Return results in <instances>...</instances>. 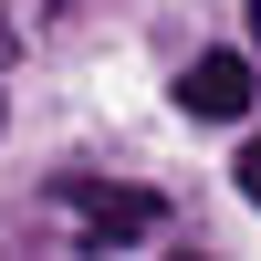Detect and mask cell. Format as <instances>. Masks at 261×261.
<instances>
[{
	"label": "cell",
	"instance_id": "cell-2",
	"mask_svg": "<svg viewBox=\"0 0 261 261\" xmlns=\"http://www.w3.org/2000/svg\"><path fill=\"white\" fill-rule=\"evenodd\" d=\"M178 105H188V115H209V125L251 115V63H241V53H199V63L178 73Z\"/></svg>",
	"mask_w": 261,
	"mask_h": 261
},
{
	"label": "cell",
	"instance_id": "cell-1",
	"mask_svg": "<svg viewBox=\"0 0 261 261\" xmlns=\"http://www.w3.org/2000/svg\"><path fill=\"white\" fill-rule=\"evenodd\" d=\"M53 199L73 209L84 230H94V251H115V241H146V230L167 220V199H157V188H115V178H53Z\"/></svg>",
	"mask_w": 261,
	"mask_h": 261
},
{
	"label": "cell",
	"instance_id": "cell-4",
	"mask_svg": "<svg viewBox=\"0 0 261 261\" xmlns=\"http://www.w3.org/2000/svg\"><path fill=\"white\" fill-rule=\"evenodd\" d=\"M241 11H251V42H261V0H241Z\"/></svg>",
	"mask_w": 261,
	"mask_h": 261
},
{
	"label": "cell",
	"instance_id": "cell-3",
	"mask_svg": "<svg viewBox=\"0 0 261 261\" xmlns=\"http://www.w3.org/2000/svg\"><path fill=\"white\" fill-rule=\"evenodd\" d=\"M230 167H241V199L261 209V146H241V157H230Z\"/></svg>",
	"mask_w": 261,
	"mask_h": 261
}]
</instances>
